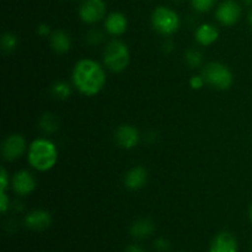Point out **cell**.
Listing matches in <instances>:
<instances>
[{
  "mask_svg": "<svg viewBox=\"0 0 252 252\" xmlns=\"http://www.w3.org/2000/svg\"><path fill=\"white\" fill-rule=\"evenodd\" d=\"M105 69V65L95 59H79L71 70V85L81 95L96 96L103 90L107 81Z\"/></svg>",
  "mask_w": 252,
  "mask_h": 252,
  "instance_id": "1",
  "label": "cell"
},
{
  "mask_svg": "<svg viewBox=\"0 0 252 252\" xmlns=\"http://www.w3.org/2000/svg\"><path fill=\"white\" fill-rule=\"evenodd\" d=\"M27 162L32 169L39 172H47L56 166L59 153L56 143L49 138L39 137L32 140L27 149Z\"/></svg>",
  "mask_w": 252,
  "mask_h": 252,
  "instance_id": "2",
  "label": "cell"
},
{
  "mask_svg": "<svg viewBox=\"0 0 252 252\" xmlns=\"http://www.w3.org/2000/svg\"><path fill=\"white\" fill-rule=\"evenodd\" d=\"M102 63L111 73H122L130 63L129 47L121 39H111L103 48Z\"/></svg>",
  "mask_w": 252,
  "mask_h": 252,
  "instance_id": "3",
  "label": "cell"
},
{
  "mask_svg": "<svg viewBox=\"0 0 252 252\" xmlns=\"http://www.w3.org/2000/svg\"><path fill=\"white\" fill-rule=\"evenodd\" d=\"M150 21L154 31L165 37L176 33L181 25L179 14L167 6H158L153 11Z\"/></svg>",
  "mask_w": 252,
  "mask_h": 252,
  "instance_id": "4",
  "label": "cell"
},
{
  "mask_svg": "<svg viewBox=\"0 0 252 252\" xmlns=\"http://www.w3.org/2000/svg\"><path fill=\"white\" fill-rule=\"evenodd\" d=\"M202 75L207 85L216 90H228L234 83V75L230 69L220 62H209L202 69Z\"/></svg>",
  "mask_w": 252,
  "mask_h": 252,
  "instance_id": "5",
  "label": "cell"
},
{
  "mask_svg": "<svg viewBox=\"0 0 252 252\" xmlns=\"http://www.w3.org/2000/svg\"><path fill=\"white\" fill-rule=\"evenodd\" d=\"M26 138L20 133L10 134L2 140L1 143V155L5 161H15L21 158L25 153H27Z\"/></svg>",
  "mask_w": 252,
  "mask_h": 252,
  "instance_id": "6",
  "label": "cell"
},
{
  "mask_svg": "<svg viewBox=\"0 0 252 252\" xmlns=\"http://www.w3.org/2000/svg\"><path fill=\"white\" fill-rule=\"evenodd\" d=\"M106 16V4L103 0H84L79 9V17L88 25L97 24Z\"/></svg>",
  "mask_w": 252,
  "mask_h": 252,
  "instance_id": "7",
  "label": "cell"
},
{
  "mask_svg": "<svg viewBox=\"0 0 252 252\" xmlns=\"http://www.w3.org/2000/svg\"><path fill=\"white\" fill-rule=\"evenodd\" d=\"M241 17V6L235 0H225L217 7L216 19L221 26H234Z\"/></svg>",
  "mask_w": 252,
  "mask_h": 252,
  "instance_id": "8",
  "label": "cell"
},
{
  "mask_svg": "<svg viewBox=\"0 0 252 252\" xmlns=\"http://www.w3.org/2000/svg\"><path fill=\"white\" fill-rule=\"evenodd\" d=\"M115 142L120 148L126 150L134 149L140 142V133L134 126L121 125L115 130Z\"/></svg>",
  "mask_w": 252,
  "mask_h": 252,
  "instance_id": "9",
  "label": "cell"
},
{
  "mask_svg": "<svg viewBox=\"0 0 252 252\" xmlns=\"http://www.w3.org/2000/svg\"><path fill=\"white\" fill-rule=\"evenodd\" d=\"M36 179L29 170H20L11 177V189L17 196L26 197L36 189Z\"/></svg>",
  "mask_w": 252,
  "mask_h": 252,
  "instance_id": "10",
  "label": "cell"
},
{
  "mask_svg": "<svg viewBox=\"0 0 252 252\" xmlns=\"http://www.w3.org/2000/svg\"><path fill=\"white\" fill-rule=\"evenodd\" d=\"M25 226L32 231H44L51 226L52 216L46 209H33L25 216Z\"/></svg>",
  "mask_w": 252,
  "mask_h": 252,
  "instance_id": "11",
  "label": "cell"
},
{
  "mask_svg": "<svg viewBox=\"0 0 252 252\" xmlns=\"http://www.w3.org/2000/svg\"><path fill=\"white\" fill-rule=\"evenodd\" d=\"M208 252H239L238 239L230 231H220L209 244Z\"/></svg>",
  "mask_w": 252,
  "mask_h": 252,
  "instance_id": "12",
  "label": "cell"
},
{
  "mask_svg": "<svg viewBox=\"0 0 252 252\" xmlns=\"http://www.w3.org/2000/svg\"><path fill=\"white\" fill-rule=\"evenodd\" d=\"M148 181V171L143 166H133L126 172L123 177L125 187L129 191H138L143 189Z\"/></svg>",
  "mask_w": 252,
  "mask_h": 252,
  "instance_id": "13",
  "label": "cell"
},
{
  "mask_svg": "<svg viewBox=\"0 0 252 252\" xmlns=\"http://www.w3.org/2000/svg\"><path fill=\"white\" fill-rule=\"evenodd\" d=\"M128 29V20L122 12H111L105 19V30L110 36L118 37L126 33Z\"/></svg>",
  "mask_w": 252,
  "mask_h": 252,
  "instance_id": "14",
  "label": "cell"
},
{
  "mask_svg": "<svg viewBox=\"0 0 252 252\" xmlns=\"http://www.w3.org/2000/svg\"><path fill=\"white\" fill-rule=\"evenodd\" d=\"M155 223L150 218H139L129 226V234L135 240H145L155 233Z\"/></svg>",
  "mask_w": 252,
  "mask_h": 252,
  "instance_id": "15",
  "label": "cell"
},
{
  "mask_svg": "<svg viewBox=\"0 0 252 252\" xmlns=\"http://www.w3.org/2000/svg\"><path fill=\"white\" fill-rule=\"evenodd\" d=\"M219 38V30L212 24H202L194 31V39L199 46L208 47L216 43Z\"/></svg>",
  "mask_w": 252,
  "mask_h": 252,
  "instance_id": "16",
  "label": "cell"
},
{
  "mask_svg": "<svg viewBox=\"0 0 252 252\" xmlns=\"http://www.w3.org/2000/svg\"><path fill=\"white\" fill-rule=\"evenodd\" d=\"M49 44L57 54H65L71 48V37L64 30H56L49 37Z\"/></svg>",
  "mask_w": 252,
  "mask_h": 252,
  "instance_id": "17",
  "label": "cell"
},
{
  "mask_svg": "<svg viewBox=\"0 0 252 252\" xmlns=\"http://www.w3.org/2000/svg\"><path fill=\"white\" fill-rule=\"evenodd\" d=\"M38 127L46 134H53L59 129V118L52 112H46L39 117Z\"/></svg>",
  "mask_w": 252,
  "mask_h": 252,
  "instance_id": "18",
  "label": "cell"
},
{
  "mask_svg": "<svg viewBox=\"0 0 252 252\" xmlns=\"http://www.w3.org/2000/svg\"><path fill=\"white\" fill-rule=\"evenodd\" d=\"M73 88L74 86L70 85L69 83H66V81H56V83L51 86V95L52 97L56 98V100H66V98H69L71 96Z\"/></svg>",
  "mask_w": 252,
  "mask_h": 252,
  "instance_id": "19",
  "label": "cell"
},
{
  "mask_svg": "<svg viewBox=\"0 0 252 252\" xmlns=\"http://www.w3.org/2000/svg\"><path fill=\"white\" fill-rule=\"evenodd\" d=\"M185 63L192 69H196L202 66L203 64V54L199 49L189 48L185 52Z\"/></svg>",
  "mask_w": 252,
  "mask_h": 252,
  "instance_id": "20",
  "label": "cell"
},
{
  "mask_svg": "<svg viewBox=\"0 0 252 252\" xmlns=\"http://www.w3.org/2000/svg\"><path fill=\"white\" fill-rule=\"evenodd\" d=\"M0 44H1V49L4 53L10 54L17 48V44H19V38L15 33L12 32H5L1 36V41H0Z\"/></svg>",
  "mask_w": 252,
  "mask_h": 252,
  "instance_id": "21",
  "label": "cell"
},
{
  "mask_svg": "<svg viewBox=\"0 0 252 252\" xmlns=\"http://www.w3.org/2000/svg\"><path fill=\"white\" fill-rule=\"evenodd\" d=\"M103 38H105V34L100 30H90L85 34V41L89 46H98L103 41Z\"/></svg>",
  "mask_w": 252,
  "mask_h": 252,
  "instance_id": "22",
  "label": "cell"
},
{
  "mask_svg": "<svg viewBox=\"0 0 252 252\" xmlns=\"http://www.w3.org/2000/svg\"><path fill=\"white\" fill-rule=\"evenodd\" d=\"M216 2L217 0H191L192 7L201 14L209 11L216 5Z\"/></svg>",
  "mask_w": 252,
  "mask_h": 252,
  "instance_id": "23",
  "label": "cell"
},
{
  "mask_svg": "<svg viewBox=\"0 0 252 252\" xmlns=\"http://www.w3.org/2000/svg\"><path fill=\"white\" fill-rule=\"evenodd\" d=\"M153 249L155 252H169L171 249V244L164 236H159L153 243Z\"/></svg>",
  "mask_w": 252,
  "mask_h": 252,
  "instance_id": "24",
  "label": "cell"
},
{
  "mask_svg": "<svg viewBox=\"0 0 252 252\" xmlns=\"http://www.w3.org/2000/svg\"><path fill=\"white\" fill-rule=\"evenodd\" d=\"M189 86H191L192 90H201V89H203V86L206 85V80H204L203 75H192L191 78H189Z\"/></svg>",
  "mask_w": 252,
  "mask_h": 252,
  "instance_id": "25",
  "label": "cell"
},
{
  "mask_svg": "<svg viewBox=\"0 0 252 252\" xmlns=\"http://www.w3.org/2000/svg\"><path fill=\"white\" fill-rule=\"evenodd\" d=\"M11 186V180H10V175L7 174L6 169L2 167L0 171V191H7V189Z\"/></svg>",
  "mask_w": 252,
  "mask_h": 252,
  "instance_id": "26",
  "label": "cell"
},
{
  "mask_svg": "<svg viewBox=\"0 0 252 252\" xmlns=\"http://www.w3.org/2000/svg\"><path fill=\"white\" fill-rule=\"evenodd\" d=\"M10 198L6 194V191H0V211H1L2 214L6 213L10 209Z\"/></svg>",
  "mask_w": 252,
  "mask_h": 252,
  "instance_id": "27",
  "label": "cell"
},
{
  "mask_svg": "<svg viewBox=\"0 0 252 252\" xmlns=\"http://www.w3.org/2000/svg\"><path fill=\"white\" fill-rule=\"evenodd\" d=\"M51 26L48 24H39L36 29V33L38 34L39 37H43V38H47V37H51L52 34Z\"/></svg>",
  "mask_w": 252,
  "mask_h": 252,
  "instance_id": "28",
  "label": "cell"
},
{
  "mask_svg": "<svg viewBox=\"0 0 252 252\" xmlns=\"http://www.w3.org/2000/svg\"><path fill=\"white\" fill-rule=\"evenodd\" d=\"M125 252H147L143 246H140L139 244H130L127 248L125 249Z\"/></svg>",
  "mask_w": 252,
  "mask_h": 252,
  "instance_id": "29",
  "label": "cell"
},
{
  "mask_svg": "<svg viewBox=\"0 0 252 252\" xmlns=\"http://www.w3.org/2000/svg\"><path fill=\"white\" fill-rule=\"evenodd\" d=\"M162 49H164L165 53H170V52L174 49V42L170 38H166L164 42H162Z\"/></svg>",
  "mask_w": 252,
  "mask_h": 252,
  "instance_id": "30",
  "label": "cell"
},
{
  "mask_svg": "<svg viewBox=\"0 0 252 252\" xmlns=\"http://www.w3.org/2000/svg\"><path fill=\"white\" fill-rule=\"evenodd\" d=\"M248 20H249V24H250V26L252 27V10L250 12H249V17H248Z\"/></svg>",
  "mask_w": 252,
  "mask_h": 252,
  "instance_id": "31",
  "label": "cell"
},
{
  "mask_svg": "<svg viewBox=\"0 0 252 252\" xmlns=\"http://www.w3.org/2000/svg\"><path fill=\"white\" fill-rule=\"evenodd\" d=\"M249 219H250V221L252 223V204L250 206V208H249Z\"/></svg>",
  "mask_w": 252,
  "mask_h": 252,
  "instance_id": "32",
  "label": "cell"
},
{
  "mask_svg": "<svg viewBox=\"0 0 252 252\" xmlns=\"http://www.w3.org/2000/svg\"><path fill=\"white\" fill-rule=\"evenodd\" d=\"M244 2H245L246 5H252V0H244Z\"/></svg>",
  "mask_w": 252,
  "mask_h": 252,
  "instance_id": "33",
  "label": "cell"
},
{
  "mask_svg": "<svg viewBox=\"0 0 252 252\" xmlns=\"http://www.w3.org/2000/svg\"><path fill=\"white\" fill-rule=\"evenodd\" d=\"M175 252H187V251H175Z\"/></svg>",
  "mask_w": 252,
  "mask_h": 252,
  "instance_id": "34",
  "label": "cell"
},
{
  "mask_svg": "<svg viewBox=\"0 0 252 252\" xmlns=\"http://www.w3.org/2000/svg\"><path fill=\"white\" fill-rule=\"evenodd\" d=\"M175 1H180V0H175Z\"/></svg>",
  "mask_w": 252,
  "mask_h": 252,
  "instance_id": "35",
  "label": "cell"
}]
</instances>
